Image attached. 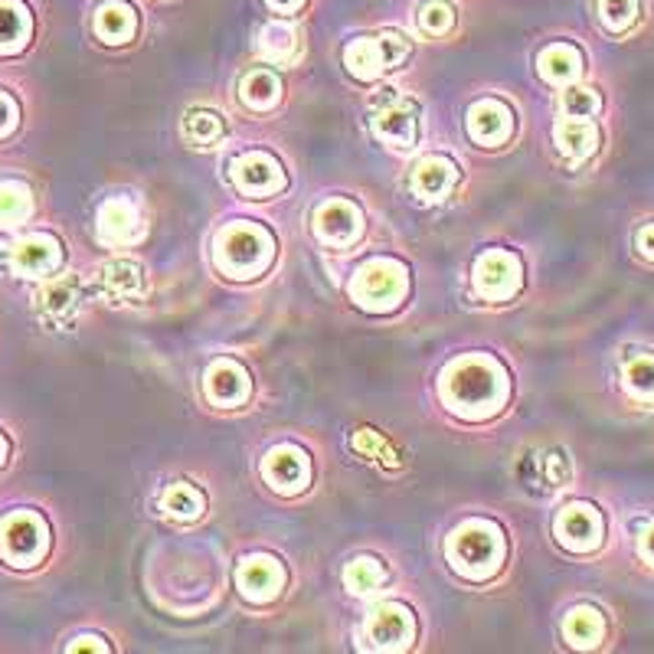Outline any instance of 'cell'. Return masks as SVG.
I'll return each instance as SVG.
<instances>
[{
	"instance_id": "1",
	"label": "cell",
	"mask_w": 654,
	"mask_h": 654,
	"mask_svg": "<svg viewBox=\"0 0 654 654\" xmlns=\"http://www.w3.org/2000/svg\"><path fill=\"white\" fill-rule=\"evenodd\" d=\"M445 400L465 413H494L504 400V373L494 360H459L445 376Z\"/></svg>"
},
{
	"instance_id": "2",
	"label": "cell",
	"mask_w": 654,
	"mask_h": 654,
	"mask_svg": "<svg viewBox=\"0 0 654 654\" xmlns=\"http://www.w3.org/2000/svg\"><path fill=\"white\" fill-rule=\"evenodd\" d=\"M501 556H504V540L497 534V527H491L484 521L462 524L449 540V560L455 563V570H462L465 576H475V580L494 573Z\"/></svg>"
},
{
	"instance_id": "3",
	"label": "cell",
	"mask_w": 654,
	"mask_h": 654,
	"mask_svg": "<svg viewBox=\"0 0 654 654\" xmlns=\"http://www.w3.org/2000/svg\"><path fill=\"white\" fill-rule=\"evenodd\" d=\"M403 295H406V269L393 259L366 262L354 279V298L370 311L393 308Z\"/></svg>"
},
{
	"instance_id": "4",
	"label": "cell",
	"mask_w": 654,
	"mask_h": 654,
	"mask_svg": "<svg viewBox=\"0 0 654 654\" xmlns=\"http://www.w3.org/2000/svg\"><path fill=\"white\" fill-rule=\"evenodd\" d=\"M47 550V524L30 511H17L0 524V556L13 566H33Z\"/></svg>"
},
{
	"instance_id": "5",
	"label": "cell",
	"mask_w": 654,
	"mask_h": 654,
	"mask_svg": "<svg viewBox=\"0 0 654 654\" xmlns=\"http://www.w3.org/2000/svg\"><path fill=\"white\" fill-rule=\"evenodd\" d=\"M269 252H272V239H269L265 230H259V227H230L220 237L217 259H220L223 269H230L233 275L245 279L249 272L265 265Z\"/></svg>"
},
{
	"instance_id": "6",
	"label": "cell",
	"mask_w": 654,
	"mask_h": 654,
	"mask_svg": "<svg viewBox=\"0 0 654 654\" xmlns=\"http://www.w3.org/2000/svg\"><path fill=\"white\" fill-rule=\"evenodd\" d=\"M406 53H410V47H406V40L400 33H383V37H373V40L351 43L344 50V60H348V66L358 72L360 79H373L383 69H393Z\"/></svg>"
},
{
	"instance_id": "7",
	"label": "cell",
	"mask_w": 654,
	"mask_h": 654,
	"mask_svg": "<svg viewBox=\"0 0 654 654\" xmlns=\"http://www.w3.org/2000/svg\"><path fill=\"white\" fill-rule=\"evenodd\" d=\"M521 282V265L511 252H484L475 265V289L487 298H507Z\"/></svg>"
},
{
	"instance_id": "8",
	"label": "cell",
	"mask_w": 654,
	"mask_h": 654,
	"mask_svg": "<svg viewBox=\"0 0 654 654\" xmlns=\"http://www.w3.org/2000/svg\"><path fill=\"white\" fill-rule=\"evenodd\" d=\"M370 638L380 645V648H406L413 642V615L410 608L390 602V605H380L373 615H370Z\"/></svg>"
},
{
	"instance_id": "9",
	"label": "cell",
	"mask_w": 654,
	"mask_h": 654,
	"mask_svg": "<svg viewBox=\"0 0 654 654\" xmlns=\"http://www.w3.org/2000/svg\"><path fill=\"white\" fill-rule=\"evenodd\" d=\"M233 180L242 193H272L275 187H282V168L275 158L252 151L233 161Z\"/></svg>"
},
{
	"instance_id": "10",
	"label": "cell",
	"mask_w": 654,
	"mask_h": 654,
	"mask_svg": "<svg viewBox=\"0 0 654 654\" xmlns=\"http://www.w3.org/2000/svg\"><path fill=\"white\" fill-rule=\"evenodd\" d=\"M314 230L324 242H334V245H348L351 239H358L360 233V210L354 203H344V200H331L318 210L314 217Z\"/></svg>"
},
{
	"instance_id": "11",
	"label": "cell",
	"mask_w": 654,
	"mask_h": 654,
	"mask_svg": "<svg viewBox=\"0 0 654 654\" xmlns=\"http://www.w3.org/2000/svg\"><path fill=\"white\" fill-rule=\"evenodd\" d=\"M141 217L131 200H109L99 213V237L115 245H128L141 239Z\"/></svg>"
},
{
	"instance_id": "12",
	"label": "cell",
	"mask_w": 654,
	"mask_h": 654,
	"mask_svg": "<svg viewBox=\"0 0 654 654\" xmlns=\"http://www.w3.org/2000/svg\"><path fill=\"white\" fill-rule=\"evenodd\" d=\"M237 583L249 598H272L282 590V566L269 556H252L237 570Z\"/></svg>"
},
{
	"instance_id": "13",
	"label": "cell",
	"mask_w": 654,
	"mask_h": 654,
	"mask_svg": "<svg viewBox=\"0 0 654 654\" xmlns=\"http://www.w3.org/2000/svg\"><path fill=\"white\" fill-rule=\"evenodd\" d=\"M262 475L279 491H298L308 481V459L292 445L272 449L265 465H262Z\"/></svg>"
},
{
	"instance_id": "14",
	"label": "cell",
	"mask_w": 654,
	"mask_h": 654,
	"mask_svg": "<svg viewBox=\"0 0 654 654\" xmlns=\"http://www.w3.org/2000/svg\"><path fill=\"white\" fill-rule=\"evenodd\" d=\"M207 396L220 406H233L249 396V376L233 360H220L207 373Z\"/></svg>"
},
{
	"instance_id": "15",
	"label": "cell",
	"mask_w": 654,
	"mask_h": 654,
	"mask_svg": "<svg viewBox=\"0 0 654 654\" xmlns=\"http://www.w3.org/2000/svg\"><path fill=\"white\" fill-rule=\"evenodd\" d=\"M556 534H560L563 543L576 546V550H590V546L598 543L602 521H598V514H595L593 507L576 504V507H566V511L560 514V521H556Z\"/></svg>"
},
{
	"instance_id": "16",
	"label": "cell",
	"mask_w": 654,
	"mask_h": 654,
	"mask_svg": "<svg viewBox=\"0 0 654 654\" xmlns=\"http://www.w3.org/2000/svg\"><path fill=\"white\" fill-rule=\"evenodd\" d=\"M60 262V242L53 237H27L13 249V269L23 275L53 272Z\"/></svg>"
},
{
	"instance_id": "17",
	"label": "cell",
	"mask_w": 654,
	"mask_h": 654,
	"mask_svg": "<svg viewBox=\"0 0 654 654\" xmlns=\"http://www.w3.org/2000/svg\"><path fill=\"white\" fill-rule=\"evenodd\" d=\"M469 131L477 144H497L511 134V112L501 102H477L469 112Z\"/></svg>"
},
{
	"instance_id": "18",
	"label": "cell",
	"mask_w": 654,
	"mask_h": 654,
	"mask_svg": "<svg viewBox=\"0 0 654 654\" xmlns=\"http://www.w3.org/2000/svg\"><path fill=\"white\" fill-rule=\"evenodd\" d=\"M455 174L459 171H455V164L449 158H429V161L419 164L416 174H413V190L422 200H439V197H445L452 190Z\"/></svg>"
},
{
	"instance_id": "19",
	"label": "cell",
	"mask_w": 654,
	"mask_h": 654,
	"mask_svg": "<svg viewBox=\"0 0 654 654\" xmlns=\"http://www.w3.org/2000/svg\"><path fill=\"white\" fill-rule=\"evenodd\" d=\"M376 131H380L386 141L400 144V148L413 144V141H416V109L406 105V102H390V105L376 115Z\"/></svg>"
},
{
	"instance_id": "20",
	"label": "cell",
	"mask_w": 654,
	"mask_h": 654,
	"mask_svg": "<svg viewBox=\"0 0 654 654\" xmlns=\"http://www.w3.org/2000/svg\"><path fill=\"white\" fill-rule=\"evenodd\" d=\"M134 27H138V20L128 3H105L95 13V33L105 43H128L134 37Z\"/></svg>"
},
{
	"instance_id": "21",
	"label": "cell",
	"mask_w": 654,
	"mask_h": 654,
	"mask_svg": "<svg viewBox=\"0 0 654 654\" xmlns=\"http://www.w3.org/2000/svg\"><path fill=\"white\" fill-rule=\"evenodd\" d=\"M30 37V13L20 0H0V53H13Z\"/></svg>"
},
{
	"instance_id": "22",
	"label": "cell",
	"mask_w": 654,
	"mask_h": 654,
	"mask_svg": "<svg viewBox=\"0 0 654 654\" xmlns=\"http://www.w3.org/2000/svg\"><path fill=\"white\" fill-rule=\"evenodd\" d=\"M282 95V82L269 69H255L242 79V99L252 109H272Z\"/></svg>"
},
{
	"instance_id": "23",
	"label": "cell",
	"mask_w": 654,
	"mask_h": 654,
	"mask_svg": "<svg viewBox=\"0 0 654 654\" xmlns=\"http://www.w3.org/2000/svg\"><path fill=\"white\" fill-rule=\"evenodd\" d=\"M556 144L563 148V154H570V158L580 161V158H586V154L595 151V128L583 119L563 121L556 128Z\"/></svg>"
},
{
	"instance_id": "24",
	"label": "cell",
	"mask_w": 654,
	"mask_h": 654,
	"mask_svg": "<svg viewBox=\"0 0 654 654\" xmlns=\"http://www.w3.org/2000/svg\"><path fill=\"white\" fill-rule=\"evenodd\" d=\"M580 66H583L580 53L573 47H563V43L543 50V57H540V72L550 82H570V79H576L580 76Z\"/></svg>"
},
{
	"instance_id": "25",
	"label": "cell",
	"mask_w": 654,
	"mask_h": 654,
	"mask_svg": "<svg viewBox=\"0 0 654 654\" xmlns=\"http://www.w3.org/2000/svg\"><path fill=\"white\" fill-rule=\"evenodd\" d=\"M30 217V190L17 180L0 183V227H17Z\"/></svg>"
},
{
	"instance_id": "26",
	"label": "cell",
	"mask_w": 654,
	"mask_h": 654,
	"mask_svg": "<svg viewBox=\"0 0 654 654\" xmlns=\"http://www.w3.org/2000/svg\"><path fill=\"white\" fill-rule=\"evenodd\" d=\"M259 53L272 62H289L295 57V30L285 23H269L259 37Z\"/></svg>"
},
{
	"instance_id": "27",
	"label": "cell",
	"mask_w": 654,
	"mask_h": 654,
	"mask_svg": "<svg viewBox=\"0 0 654 654\" xmlns=\"http://www.w3.org/2000/svg\"><path fill=\"white\" fill-rule=\"evenodd\" d=\"M161 507L171 514V517H180V521H190L203 511V494L190 484H171L164 494H161Z\"/></svg>"
},
{
	"instance_id": "28",
	"label": "cell",
	"mask_w": 654,
	"mask_h": 654,
	"mask_svg": "<svg viewBox=\"0 0 654 654\" xmlns=\"http://www.w3.org/2000/svg\"><path fill=\"white\" fill-rule=\"evenodd\" d=\"M566 638L580 648H593L595 642L602 638V618L593 608H576L566 618Z\"/></svg>"
},
{
	"instance_id": "29",
	"label": "cell",
	"mask_w": 654,
	"mask_h": 654,
	"mask_svg": "<svg viewBox=\"0 0 654 654\" xmlns=\"http://www.w3.org/2000/svg\"><path fill=\"white\" fill-rule=\"evenodd\" d=\"M344 583H348L351 593H373L383 583V566L370 556H360L344 570Z\"/></svg>"
},
{
	"instance_id": "30",
	"label": "cell",
	"mask_w": 654,
	"mask_h": 654,
	"mask_svg": "<svg viewBox=\"0 0 654 654\" xmlns=\"http://www.w3.org/2000/svg\"><path fill=\"white\" fill-rule=\"evenodd\" d=\"M102 282L112 295H134L141 289V269L131 262H112V265H105Z\"/></svg>"
},
{
	"instance_id": "31",
	"label": "cell",
	"mask_w": 654,
	"mask_h": 654,
	"mask_svg": "<svg viewBox=\"0 0 654 654\" xmlns=\"http://www.w3.org/2000/svg\"><path fill=\"white\" fill-rule=\"evenodd\" d=\"M183 134L193 144H210V141H217L223 134V124H220V119L213 112H190L187 121H183Z\"/></svg>"
},
{
	"instance_id": "32",
	"label": "cell",
	"mask_w": 654,
	"mask_h": 654,
	"mask_svg": "<svg viewBox=\"0 0 654 654\" xmlns=\"http://www.w3.org/2000/svg\"><path fill=\"white\" fill-rule=\"evenodd\" d=\"M625 383L642 393V396H652L654 393V358H635L628 366H625Z\"/></svg>"
},
{
	"instance_id": "33",
	"label": "cell",
	"mask_w": 654,
	"mask_h": 654,
	"mask_svg": "<svg viewBox=\"0 0 654 654\" xmlns=\"http://www.w3.org/2000/svg\"><path fill=\"white\" fill-rule=\"evenodd\" d=\"M598 10H602V20H605L612 30H625V27L635 20L638 3H635V0H602Z\"/></svg>"
},
{
	"instance_id": "34",
	"label": "cell",
	"mask_w": 654,
	"mask_h": 654,
	"mask_svg": "<svg viewBox=\"0 0 654 654\" xmlns=\"http://www.w3.org/2000/svg\"><path fill=\"white\" fill-rule=\"evenodd\" d=\"M452 23H455V13H452L449 3L435 0V3H425L422 7V30L425 33H445Z\"/></svg>"
},
{
	"instance_id": "35",
	"label": "cell",
	"mask_w": 654,
	"mask_h": 654,
	"mask_svg": "<svg viewBox=\"0 0 654 654\" xmlns=\"http://www.w3.org/2000/svg\"><path fill=\"white\" fill-rule=\"evenodd\" d=\"M595 95L590 89H573V92H566V99H563V109H566V115H573V119H586V115H593L595 112Z\"/></svg>"
},
{
	"instance_id": "36",
	"label": "cell",
	"mask_w": 654,
	"mask_h": 654,
	"mask_svg": "<svg viewBox=\"0 0 654 654\" xmlns=\"http://www.w3.org/2000/svg\"><path fill=\"white\" fill-rule=\"evenodd\" d=\"M40 301H43L47 311H69L72 301H76V289H72V282H53Z\"/></svg>"
},
{
	"instance_id": "37",
	"label": "cell",
	"mask_w": 654,
	"mask_h": 654,
	"mask_svg": "<svg viewBox=\"0 0 654 654\" xmlns=\"http://www.w3.org/2000/svg\"><path fill=\"white\" fill-rule=\"evenodd\" d=\"M13 124H17V105L0 92V138L3 134H10L13 131Z\"/></svg>"
},
{
	"instance_id": "38",
	"label": "cell",
	"mask_w": 654,
	"mask_h": 654,
	"mask_svg": "<svg viewBox=\"0 0 654 654\" xmlns=\"http://www.w3.org/2000/svg\"><path fill=\"white\" fill-rule=\"evenodd\" d=\"M638 245H642V252H645V255H654V227L642 230V237H638Z\"/></svg>"
},
{
	"instance_id": "39",
	"label": "cell",
	"mask_w": 654,
	"mask_h": 654,
	"mask_svg": "<svg viewBox=\"0 0 654 654\" xmlns=\"http://www.w3.org/2000/svg\"><path fill=\"white\" fill-rule=\"evenodd\" d=\"M642 553L654 563V527H648V534L642 536Z\"/></svg>"
},
{
	"instance_id": "40",
	"label": "cell",
	"mask_w": 654,
	"mask_h": 654,
	"mask_svg": "<svg viewBox=\"0 0 654 654\" xmlns=\"http://www.w3.org/2000/svg\"><path fill=\"white\" fill-rule=\"evenodd\" d=\"M269 3H272L275 10H295L301 0H269Z\"/></svg>"
},
{
	"instance_id": "41",
	"label": "cell",
	"mask_w": 654,
	"mask_h": 654,
	"mask_svg": "<svg viewBox=\"0 0 654 654\" xmlns=\"http://www.w3.org/2000/svg\"><path fill=\"white\" fill-rule=\"evenodd\" d=\"M3 455H7V445H3V439H0V462H3Z\"/></svg>"
}]
</instances>
